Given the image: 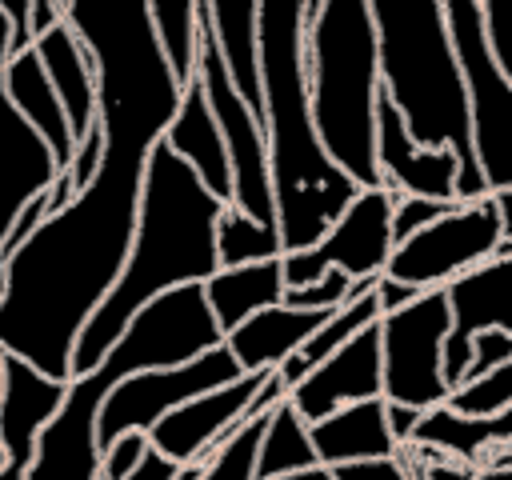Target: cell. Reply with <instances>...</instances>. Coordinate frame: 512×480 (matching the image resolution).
I'll list each match as a JSON object with an SVG mask.
<instances>
[{"instance_id": "cell-23", "label": "cell", "mask_w": 512, "mask_h": 480, "mask_svg": "<svg viewBox=\"0 0 512 480\" xmlns=\"http://www.w3.org/2000/svg\"><path fill=\"white\" fill-rule=\"evenodd\" d=\"M336 308H292V304H272L252 312L244 324H236L224 344L236 352L244 372H260V368H280Z\"/></svg>"}, {"instance_id": "cell-22", "label": "cell", "mask_w": 512, "mask_h": 480, "mask_svg": "<svg viewBox=\"0 0 512 480\" xmlns=\"http://www.w3.org/2000/svg\"><path fill=\"white\" fill-rule=\"evenodd\" d=\"M32 48L40 52V60H44V68H48V76H52L64 108H68L76 140H84L100 124V76H96V60H92L88 40L68 20H60Z\"/></svg>"}, {"instance_id": "cell-32", "label": "cell", "mask_w": 512, "mask_h": 480, "mask_svg": "<svg viewBox=\"0 0 512 480\" xmlns=\"http://www.w3.org/2000/svg\"><path fill=\"white\" fill-rule=\"evenodd\" d=\"M448 404H452L456 412H472V416L512 408V356H508L504 364H496L492 372H484L480 380L460 384Z\"/></svg>"}, {"instance_id": "cell-3", "label": "cell", "mask_w": 512, "mask_h": 480, "mask_svg": "<svg viewBox=\"0 0 512 480\" xmlns=\"http://www.w3.org/2000/svg\"><path fill=\"white\" fill-rule=\"evenodd\" d=\"M224 208L228 204L168 140L152 148L128 264L112 292L100 300V308L88 316L76 340L72 376L96 368L148 300L180 284H204L212 272H220L216 224Z\"/></svg>"}, {"instance_id": "cell-7", "label": "cell", "mask_w": 512, "mask_h": 480, "mask_svg": "<svg viewBox=\"0 0 512 480\" xmlns=\"http://www.w3.org/2000/svg\"><path fill=\"white\" fill-rule=\"evenodd\" d=\"M196 80L208 92V104L220 120V132L228 140V156H232V172H236V196L232 204L244 208L248 216L276 224V188H272V156H268V132L260 112L248 104V96L240 92L220 36H216V20L212 8L204 0L200 12V56H196Z\"/></svg>"}, {"instance_id": "cell-34", "label": "cell", "mask_w": 512, "mask_h": 480, "mask_svg": "<svg viewBox=\"0 0 512 480\" xmlns=\"http://www.w3.org/2000/svg\"><path fill=\"white\" fill-rule=\"evenodd\" d=\"M148 432H124L120 440H112L108 448H104V464H100V476H108V480H128L136 468H140V460L148 456Z\"/></svg>"}, {"instance_id": "cell-13", "label": "cell", "mask_w": 512, "mask_h": 480, "mask_svg": "<svg viewBox=\"0 0 512 480\" xmlns=\"http://www.w3.org/2000/svg\"><path fill=\"white\" fill-rule=\"evenodd\" d=\"M272 376V368H260V372H244L220 388H208L200 396H192L188 404L172 408L168 416H160L152 428H148V444L160 448L164 456L188 464V460H208V452L216 448L220 436H228L232 428H240L256 400V392L264 388V380Z\"/></svg>"}, {"instance_id": "cell-31", "label": "cell", "mask_w": 512, "mask_h": 480, "mask_svg": "<svg viewBox=\"0 0 512 480\" xmlns=\"http://www.w3.org/2000/svg\"><path fill=\"white\" fill-rule=\"evenodd\" d=\"M268 412L248 416L240 428H232L228 436H220L216 448L204 460V476L200 480H256L260 440H264V428H268Z\"/></svg>"}, {"instance_id": "cell-5", "label": "cell", "mask_w": 512, "mask_h": 480, "mask_svg": "<svg viewBox=\"0 0 512 480\" xmlns=\"http://www.w3.org/2000/svg\"><path fill=\"white\" fill-rule=\"evenodd\" d=\"M380 40V76L420 144H448L460 156V200L488 196L472 144L468 88L444 0H368Z\"/></svg>"}, {"instance_id": "cell-35", "label": "cell", "mask_w": 512, "mask_h": 480, "mask_svg": "<svg viewBox=\"0 0 512 480\" xmlns=\"http://www.w3.org/2000/svg\"><path fill=\"white\" fill-rule=\"evenodd\" d=\"M416 480H512V464H460V460H420Z\"/></svg>"}, {"instance_id": "cell-14", "label": "cell", "mask_w": 512, "mask_h": 480, "mask_svg": "<svg viewBox=\"0 0 512 480\" xmlns=\"http://www.w3.org/2000/svg\"><path fill=\"white\" fill-rule=\"evenodd\" d=\"M448 304L452 328L444 340V376L456 392L472 364V340L488 328L512 332V252H496L484 264L460 272L448 284Z\"/></svg>"}, {"instance_id": "cell-28", "label": "cell", "mask_w": 512, "mask_h": 480, "mask_svg": "<svg viewBox=\"0 0 512 480\" xmlns=\"http://www.w3.org/2000/svg\"><path fill=\"white\" fill-rule=\"evenodd\" d=\"M304 468H320L308 420L300 416V408L284 396L272 412H268V428L260 440V464H256V480H276L288 472H304Z\"/></svg>"}, {"instance_id": "cell-39", "label": "cell", "mask_w": 512, "mask_h": 480, "mask_svg": "<svg viewBox=\"0 0 512 480\" xmlns=\"http://www.w3.org/2000/svg\"><path fill=\"white\" fill-rule=\"evenodd\" d=\"M52 216V188L48 192H40V196H32L24 208H20V216H16V224H12V232H8V240H4V264H8V256L44 224Z\"/></svg>"}, {"instance_id": "cell-11", "label": "cell", "mask_w": 512, "mask_h": 480, "mask_svg": "<svg viewBox=\"0 0 512 480\" xmlns=\"http://www.w3.org/2000/svg\"><path fill=\"white\" fill-rule=\"evenodd\" d=\"M392 208H396V188L376 184L360 188L356 200L340 212V220L308 248L284 252V280L288 288L320 280L328 268H344L352 280L364 276H384L396 232H392Z\"/></svg>"}, {"instance_id": "cell-21", "label": "cell", "mask_w": 512, "mask_h": 480, "mask_svg": "<svg viewBox=\"0 0 512 480\" xmlns=\"http://www.w3.org/2000/svg\"><path fill=\"white\" fill-rule=\"evenodd\" d=\"M316 456L324 468L352 464V460H376V456H400L404 444L396 440L388 424V396H368L336 408L332 416L308 424Z\"/></svg>"}, {"instance_id": "cell-44", "label": "cell", "mask_w": 512, "mask_h": 480, "mask_svg": "<svg viewBox=\"0 0 512 480\" xmlns=\"http://www.w3.org/2000/svg\"><path fill=\"white\" fill-rule=\"evenodd\" d=\"M12 56H16V48H12V20L0 8V76H4V68H8Z\"/></svg>"}, {"instance_id": "cell-41", "label": "cell", "mask_w": 512, "mask_h": 480, "mask_svg": "<svg viewBox=\"0 0 512 480\" xmlns=\"http://www.w3.org/2000/svg\"><path fill=\"white\" fill-rule=\"evenodd\" d=\"M376 292H380V308H384V312H396V308H404L408 300L420 296V288H412V284H404V280H396V276H388V272L376 280Z\"/></svg>"}, {"instance_id": "cell-43", "label": "cell", "mask_w": 512, "mask_h": 480, "mask_svg": "<svg viewBox=\"0 0 512 480\" xmlns=\"http://www.w3.org/2000/svg\"><path fill=\"white\" fill-rule=\"evenodd\" d=\"M420 416H424V408H412V404H396V400H388V424H392V432H396V440H400L404 448L412 444V432H416Z\"/></svg>"}, {"instance_id": "cell-25", "label": "cell", "mask_w": 512, "mask_h": 480, "mask_svg": "<svg viewBox=\"0 0 512 480\" xmlns=\"http://www.w3.org/2000/svg\"><path fill=\"white\" fill-rule=\"evenodd\" d=\"M204 292H208V304L228 336L252 312L284 300V292H288L284 256H268V260H252V264H220V272H212L204 280Z\"/></svg>"}, {"instance_id": "cell-16", "label": "cell", "mask_w": 512, "mask_h": 480, "mask_svg": "<svg viewBox=\"0 0 512 480\" xmlns=\"http://www.w3.org/2000/svg\"><path fill=\"white\" fill-rule=\"evenodd\" d=\"M68 396V380L40 372L32 360L8 352L4 360V400H0V444L8 452L0 480H28L40 436L48 420L60 412Z\"/></svg>"}, {"instance_id": "cell-9", "label": "cell", "mask_w": 512, "mask_h": 480, "mask_svg": "<svg viewBox=\"0 0 512 480\" xmlns=\"http://www.w3.org/2000/svg\"><path fill=\"white\" fill-rule=\"evenodd\" d=\"M452 328L448 288H428L396 312L380 316L384 340V396L412 408H436L452 400L444 376V340Z\"/></svg>"}, {"instance_id": "cell-1", "label": "cell", "mask_w": 512, "mask_h": 480, "mask_svg": "<svg viewBox=\"0 0 512 480\" xmlns=\"http://www.w3.org/2000/svg\"><path fill=\"white\" fill-rule=\"evenodd\" d=\"M68 24L96 60L104 156L88 188L8 256L0 292V344L56 380H72L76 340L128 264L148 156L184 100L148 0H72Z\"/></svg>"}, {"instance_id": "cell-36", "label": "cell", "mask_w": 512, "mask_h": 480, "mask_svg": "<svg viewBox=\"0 0 512 480\" xmlns=\"http://www.w3.org/2000/svg\"><path fill=\"white\" fill-rule=\"evenodd\" d=\"M508 356H512V332H504V328L480 332V336L472 340V364H468V372H464V384H468V380H480L484 372H492V368L504 364Z\"/></svg>"}, {"instance_id": "cell-6", "label": "cell", "mask_w": 512, "mask_h": 480, "mask_svg": "<svg viewBox=\"0 0 512 480\" xmlns=\"http://www.w3.org/2000/svg\"><path fill=\"white\" fill-rule=\"evenodd\" d=\"M308 80L312 112L332 160L360 184H384L376 164V104H380V40L368 0H320L308 20Z\"/></svg>"}, {"instance_id": "cell-8", "label": "cell", "mask_w": 512, "mask_h": 480, "mask_svg": "<svg viewBox=\"0 0 512 480\" xmlns=\"http://www.w3.org/2000/svg\"><path fill=\"white\" fill-rule=\"evenodd\" d=\"M448 4V24L468 88V112H472V144L480 172L492 192L512 188V76L500 68L488 24H484V4L480 0H444Z\"/></svg>"}, {"instance_id": "cell-27", "label": "cell", "mask_w": 512, "mask_h": 480, "mask_svg": "<svg viewBox=\"0 0 512 480\" xmlns=\"http://www.w3.org/2000/svg\"><path fill=\"white\" fill-rule=\"evenodd\" d=\"M208 8H212V20H216V36H220L224 60H228L240 92L248 96V104L264 120V88H260V60H256V12H260V0H208Z\"/></svg>"}, {"instance_id": "cell-19", "label": "cell", "mask_w": 512, "mask_h": 480, "mask_svg": "<svg viewBox=\"0 0 512 480\" xmlns=\"http://www.w3.org/2000/svg\"><path fill=\"white\" fill-rule=\"evenodd\" d=\"M420 460H460V464H492L512 452V408L504 412H456L452 404H436L420 416L412 444Z\"/></svg>"}, {"instance_id": "cell-29", "label": "cell", "mask_w": 512, "mask_h": 480, "mask_svg": "<svg viewBox=\"0 0 512 480\" xmlns=\"http://www.w3.org/2000/svg\"><path fill=\"white\" fill-rule=\"evenodd\" d=\"M156 36L176 68V76L188 84L196 76V56H200V12L204 0H148Z\"/></svg>"}, {"instance_id": "cell-38", "label": "cell", "mask_w": 512, "mask_h": 480, "mask_svg": "<svg viewBox=\"0 0 512 480\" xmlns=\"http://www.w3.org/2000/svg\"><path fill=\"white\" fill-rule=\"evenodd\" d=\"M336 480H412L404 452L400 456H376V460H352V464H336L332 468Z\"/></svg>"}, {"instance_id": "cell-45", "label": "cell", "mask_w": 512, "mask_h": 480, "mask_svg": "<svg viewBox=\"0 0 512 480\" xmlns=\"http://www.w3.org/2000/svg\"><path fill=\"white\" fill-rule=\"evenodd\" d=\"M496 200H500V216H504V240H512V188L496 192Z\"/></svg>"}, {"instance_id": "cell-48", "label": "cell", "mask_w": 512, "mask_h": 480, "mask_svg": "<svg viewBox=\"0 0 512 480\" xmlns=\"http://www.w3.org/2000/svg\"><path fill=\"white\" fill-rule=\"evenodd\" d=\"M4 460H8V452H4V444H0V468H4Z\"/></svg>"}, {"instance_id": "cell-4", "label": "cell", "mask_w": 512, "mask_h": 480, "mask_svg": "<svg viewBox=\"0 0 512 480\" xmlns=\"http://www.w3.org/2000/svg\"><path fill=\"white\" fill-rule=\"evenodd\" d=\"M216 344H224V328L208 304L204 284H180L148 300L104 352V360L68 380V396L40 436L28 480H100V408L108 392L124 376L184 364Z\"/></svg>"}, {"instance_id": "cell-10", "label": "cell", "mask_w": 512, "mask_h": 480, "mask_svg": "<svg viewBox=\"0 0 512 480\" xmlns=\"http://www.w3.org/2000/svg\"><path fill=\"white\" fill-rule=\"evenodd\" d=\"M500 244H504V216L496 192H488L480 200H460L452 212L400 240L384 272L420 292L448 288L460 272L496 256Z\"/></svg>"}, {"instance_id": "cell-37", "label": "cell", "mask_w": 512, "mask_h": 480, "mask_svg": "<svg viewBox=\"0 0 512 480\" xmlns=\"http://www.w3.org/2000/svg\"><path fill=\"white\" fill-rule=\"evenodd\" d=\"M480 4H484V24H488L492 52H496L500 68L512 76V0H480Z\"/></svg>"}, {"instance_id": "cell-15", "label": "cell", "mask_w": 512, "mask_h": 480, "mask_svg": "<svg viewBox=\"0 0 512 480\" xmlns=\"http://www.w3.org/2000/svg\"><path fill=\"white\" fill-rule=\"evenodd\" d=\"M376 164L388 188L396 192H416V196H436V200H460V156L448 144H420L408 132L404 112L380 88L376 104Z\"/></svg>"}, {"instance_id": "cell-33", "label": "cell", "mask_w": 512, "mask_h": 480, "mask_svg": "<svg viewBox=\"0 0 512 480\" xmlns=\"http://www.w3.org/2000/svg\"><path fill=\"white\" fill-rule=\"evenodd\" d=\"M460 200H436V196H416V192H396V208H392V232L396 244L408 240L412 232H420L424 224L440 220L444 212H452Z\"/></svg>"}, {"instance_id": "cell-2", "label": "cell", "mask_w": 512, "mask_h": 480, "mask_svg": "<svg viewBox=\"0 0 512 480\" xmlns=\"http://www.w3.org/2000/svg\"><path fill=\"white\" fill-rule=\"evenodd\" d=\"M304 44H308V0H260L256 60H260L264 132H268L276 224L284 236V252L316 244L360 192V184L332 160L316 128Z\"/></svg>"}, {"instance_id": "cell-42", "label": "cell", "mask_w": 512, "mask_h": 480, "mask_svg": "<svg viewBox=\"0 0 512 480\" xmlns=\"http://www.w3.org/2000/svg\"><path fill=\"white\" fill-rule=\"evenodd\" d=\"M176 472H180V460L164 456L160 448H148V456L140 460V468H136L128 480H172Z\"/></svg>"}, {"instance_id": "cell-12", "label": "cell", "mask_w": 512, "mask_h": 480, "mask_svg": "<svg viewBox=\"0 0 512 480\" xmlns=\"http://www.w3.org/2000/svg\"><path fill=\"white\" fill-rule=\"evenodd\" d=\"M236 376H244V368L228 344H216V348H208L184 364L144 368L136 376H124L100 408V448H108L124 432H148L172 408H180L192 396L220 388Z\"/></svg>"}, {"instance_id": "cell-18", "label": "cell", "mask_w": 512, "mask_h": 480, "mask_svg": "<svg viewBox=\"0 0 512 480\" xmlns=\"http://www.w3.org/2000/svg\"><path fill=\"white\" fill-rule=\"evenodd\" d=\"M60 176V160L52 144L24 120L0 80V292H4V240L20 216V208L48 192Z\"/></svg>"}, {"instance_id": "cell-47", "label": "cell", "mask_w": 512, "mask_h": 480, "mask_svg": "<svg viewBox=\"0 0 512 480\" xmlns=\"http://www.w3.org/2000/svg\"><path fill=\"white\" fill-rule=\"evenodd\" d=\"M4 360H8V348L0 344V400H4Z\"/></svg>"}, {"instance_id": "cell-26", "label": "cell", "mask_w": 512, "mask_h": 480, "mask_svg": "<svg viewBox=\"0 0 512 480\" xmlns=\"http://www.w3.org/2000/svg\"><path fill=\"white\" fill-rule=\"evenodd\" d=\"M380 316H384V308H380V292H376V284H372L368 292L352 296L348 304H340V308H336V312H332V316H328V320H324V324H320V328H316V332H312V336H308V340H304V344L276 368V372L284 376L288 392H292V388H296V384H300L324 356H332L340 344H348L356 332H364V328L376 324Z\"/></svg>"}, {"instance_id": "cell-46", "label": "cell", "mask_w": 512, "mask_h": 480, "mask_svg": "<svg viewBox=\"0 0 512 480\" xmlns=\"http://www.w3.org/2000/svg\"><path fill=\"white\" fill-rule=\"evenodd\" d=\"M276 480H336L332 476V468H304V472H288V476H276Z\"/></svg>"}, {"instance_id": "cell-20", "label": "cell", "mask_w": 512, "mask_h": 480, "mask_svg": "<svg viewBox=\"0 0 512 480\" xmlns=\"http://www.w3.org/2000/svg\"><path fill=\"white\" fill-rule=\"evenodd\" d=\"M164 140L200 172V180L224 204H232V196H236V172H232L228 140H224L220 120H216V112L208 104V92H204V84L196 76L184 84V100H180V108H176Z\"/></svg>"}, {"instance_id": "cell-40", "label": "cell", "mask_w": 512, "mask_h": 480, "mask_svg": "<svg viewBox=\"0 0 512 480\" xmlns=\"http://www.w3.org/2000/svg\"><path fill=\"white\" fill-rule=\"evenodd\" d=\"M4 16L12 20V48L24 52L36 44V32H32V0H0Z\"/></svg>"}, {"instance_id": "cell-30", "label": "cell", "mask_w": 512, "mask_h": 480, "mask_svg": "<svg viewBox=\"0 0 512 480\" xmlns=\"http://www.w3.org/2000/svg\"><path fill=\"white\" fill-rule=\"evenodd\" d=\"M216 248H220V264H252V260L284 256V236L280 224H264L244 208L228 204L216 224Z\"/></svg>"}, {"instance_id": "cell-24", "label": "cell", "mask_w": 512, "mask_h": 480, "mask_svg": "<svg viewBox=\"0 0 512 480\" xmlns=\"http://www.w3.org/2000/svg\"><path fill=\"white\" fill-rule=\"evenodd\" d=\"M0 80H4L8 96H12V104L24 112V120L52 144L60 168H68L80 140H76V132H72L68 108H64V100H60V92H56V84H52L44 60H40V52H36V48L16 52V56L8 60V68H4Z\"/></svg>"}, {"instance_id": "cell-17", "label": "cell", "mask_w": 512, "mask_h": 480, "mask_svg": "<svg viewBox=\"0 0 512 480\" xmlns=\"http://www.w3.org/2000/svg\"><path fill=\"white\" fill-rule=\"evenodd\" d=\"M384 396V340H380V320L356 332L348 344H340L332 356H324L292 392L288 400L300 408L308 424L332 416L336 408L352 400Z\"/></svg>"}]
</instances>
